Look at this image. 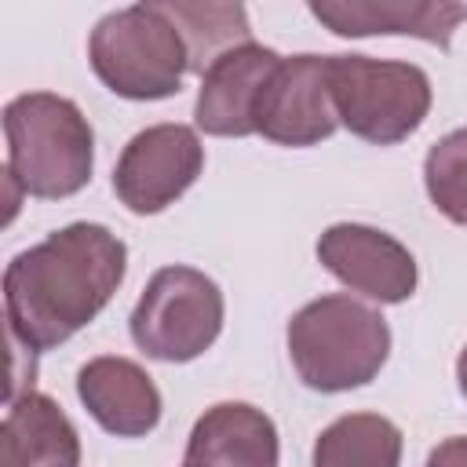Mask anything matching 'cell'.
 <instances>
[{
  "mask_svg": "<svg viewBox=\"0 0 467 467\" xmlns=\"http://www.w3.org/2000/svg\"><path fill=\"white\" fill-rule=\"evenodd\" d=\"M204 171V146L186 124H153L128 139L113 168V193L135 215L175 204Z\"/></svg>",
  "mask_w": 467,
  "mask_h": 467,
  "instance_id": "7",
  "label": "cell"
},
{
  "mask_svg": "<svg viewBox=\"0 0 467 467\" xmlns=\"http://www.w3.org/2000/svg\"><path fill=\"white\" fill-rule=\"evenodd\" d=\"M223 317L226 306L219 285L204 270L175 263V266H161L146 281L128 317V328H131V343L146 358L182 365L201 358L219 339Z\"/></svg>",
  "mask_w": 467,
  "mask_h": 467,
  "instance_id": "6",
  "label": "cell"
},
{
  "mask_svg": "<svg viewBox=\"0 0 467 467\" xmlns=\"http://www.w3.org/2000/svg\"><path fill=\"white\" fill-rule=\"evenodd\" d=\"M339 128L332 88H328V55H292L281 58L270 73L259 106H255V135L274 146H317Z\"/></svg>",
  "mask_w": 467,
  "mask_h": 467,
  "instance_id": "8",
  "label": "cell"
},
{
  "mask_svg": "<svg viewBox=\"0 0 467 467\" xmlns=\"http://www.w3.org/2000/svg\"><path fill=\"white\" fill-rule=\"evenodd\" d=\"M456 387H460V394L467 398V347H463L460 358H456Z\"/></svg>",
  "mask_w": 467,
  "mask_h": 467,
  "instance_id": "19",
  "label": "cell"
},
{
  "mask_svg": "<svg viewBox=\"0 0 467 467\" xmlns=\"http://www.w3.org/2000/svg\"><path fill=\"white\" fill-rule=\"evenodd\" d=\"M328 88L339 124L372 142L409 139L431 113V77L416 62L372 55H328Z\"/></svg>",
  "mask_w": 467,
  "mask_h": 467,
  "instance_id": "5",
  "label": "cell"
},
{
  "mask_svg": "<svg viewBox=\"0 0 467 467\" xmlns=\"http://www.w3.org/2000/svg\"><path fill=\"white\" fill-rule=\"evenodd\" d=\"M128 270V244L102 223H69L4 270L7 336L29 354L55 350L91 325Z\"/></svg>",
  "mask_w": 467,
  "mask_h": 467,
  "instance_id": "1",
  "label": "cell"
},
{
  "mask_svg": "<svg viewBox=\"0 0 467 467\" xmlns=\"http://www.w3.org/2000/svg\"><path fill=\"white\" fill-rule=\"evenodd\" d=\"M423 186L431 204L456 226H467V128L441 135L423 157Z\"/></svg>",
  "mask_w": 467,
  "mask_h": 467,
  "instance_id": "17",
  "label": "cell"
},
{
  "mask_svg": "<svg viewBox=\"0 0 467 467\" xmlns=\"http://www.w3.org/2000/svg\"><path fill=\"white\" fill-rule=\"evenodd\" d=\"M281 441L274 420L248 401L204 409L186 438L182 467H277Z\"/></svg>",
  "mask_w": 467,
  "mask_h": 467,
  "instance_id": "13",
  "label": "cell"
},
{
  "mask_svg": "<svg viewBox=\"0 0 467 467\" xmlns=\"http://www.w3.org/2000/svg\"><path fill=\"white\" fill-rule=\"evenodd\" d=\"M88 62L113 95L131 102L171 99L190 73L186 44L157 0L102 15L88 36Z\"/></svg>",
  "mask_w": 467,
  "mask_h": 467,
  "instance_id": "4",
  "label": "cell"
},
{
  "mask_svg": "<svg viewBox=\"0 0 467 467\" xmlns=\"http://www.w3.org/2000/svg\"><path fill=\"white\" fill-rule=\"evenodd\" d=\"M0 467H80V434L55 398L22 390L7 401Z\"/></svg>",
  "mask_w": 467,
  "mask_h": 467,
  "instance_id": "14",
  "label": "cell"
},
{
  "mask_svg": "<svg viewBox=\"0 0 467 467\" xmlns=\"http://www.w3.org/2000/svg\"><path fill=\"white\" fill-rule=\"evenodd\" d=\"M401 427L379 412H347L332 420L317 441L310 467H398Z\"/></svg>",
  "mask_w": 467,
  "mask_h": 467,
  "instance_id": "15",
  "label": "cell"
},
{
  "mask_svg": "<svg viewBox=\"0 0 467 467\" xmlns=\"http://www.w3.org/2000/svg\"><path fill=\"white\" fill-rule=\"evenodd\" d=\"M310 15L336 36H420L449 51L467 7L445 0H314Z\"/></svg>",
  "mask_w": 467,
  "mask_h": 467,
  "instance_id": "12",
  "label": "cell"
},
{
  "mask_svg": "<svg viewBox=\"0 0 467 467\" xmlns=\"http://www.w3.org/2000/svg\"><path fill=\"white\" fill-rule=\"evenodd\" d=\"M281 58L285 55H277L274 47H263L255 40L219 55L204 69L201 88H197V102H193L197 128L204 135H219V139L255 135V106H259V95Z\"/></svg>",
  "mask_w": 467,
  "mask_h": 467,
  "instance_id": "10",
  "label": "cell"
},
{
  "mask_svg": "<svg viewBox=\"0 0 467 467\" xmlns=\"http://www.w3.org/2000/svg\"><path fill=\"white\" fill-rule=\"evenodd\" d=\"M157 7L175 22L182 44H186V55H190V73L204 77V69L241 47V44H252V26H248V11L244 4H190V0H157Z\"/></svg>",
  "mask_w": 467,
  "mask_h": 467,
  "instance_id": "16",
  "label": "cell"
},
{
  "mask_svg": "<svg viewBox=\"0 0 467 467\" xmlns=\"http://www.w3.org/2000/svg\"><path fill=\"white\" fill-rule=\"evenodd\" d=\"M77 398L88 416L117 438H146L161 423V390L153 376L131 358L102 354L80 365Z\"/></svg>",
  "mask_w": 467,
  "mask_h": 467,
  "instance_id": "11",
  "label": "cell"
},
{
  "mask_svg": "<svg viewBox=\"0 0 467 467\" xmlns=\"http://www.w3.org/2000/svg\"><path fill=\"white\" fill-rule=\"evenodd\" d=\"M423 467H467V434H452V438L438 441L427 452Z\"/></svg>",
  "mask_w": 467,
  "mask_h": 467,
  "instance_id": "18",
  "label": "cell"
},
{
  "mask_svg": "<svg viewBox=\"0 0 467 467\" xmlns=\"http://www.w3.org/2000/svg\"><path fill=\"white\" fill-rule=\"evenodd\" d=\"M4 175L29 197L62 201L91 182L95 131L80 106L55 91H26L4 106Z\"/></svg>",
  "mask_w": 467,
  "mask_h": 467,
  "instance_id": "2",
  "label": "cell"
},
{
  "mask_svg": "<svg viewBox=\"0 0 467 467\" xmlns=\"http://www.w3.org/2000/svg\"><path fill=\"white\" fill-rule=\"evenodd\" d=\"M285 343L303 387L321 394L372 383L390 358V328L383 314L343 292L299 306L288 321Z\"/></svg>",
  "mask_w": 467,
  "mask_h": 467,
  "instance_id": "3",
  "label": "cell"
},
{
  "mask_svg": "<svg viewBox=\"0 0 467 467\" xmlns=\"http://www.w3.org/2000/svg\"><path fill=\"white\" fill-rule=\"evenodd\" d=\"M314 252L336 281L372 303H405L420 285L412 252L387 230L365 223H332Z\"/></svg>",
  "mask_w": 467,
  "mask_h": 467,
  "instance_id": "9",
  "label": "cell"
}]
</instances>
